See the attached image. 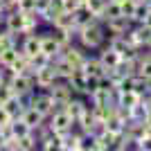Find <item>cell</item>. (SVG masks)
<instances>
[{
  "mask_svg": "<svg viewBox=\"0 0 151 151\" xmlns=\"http://www.w3.org/2000/svg\"><path fill=\"white\" fill-rule=\"evenodd\" d=\"M115 16H122V5L115 2V0H108L106 7H104V16H101V23L108 18H115Z\"/></svg>",
  "mask_w": 151,
  "mask_h": 151,
  "instance_id": "obj_28",
  "label": "cell"
},
{
  "mask_svg": "<svg viewBox=\"0 0 151 151\" xmlns=\"http://www.w3.org/2000/svg\"><path fill=\"white\" fill-rule=\"evenodd\" d=\"M50 25H52V27H57V29H70V32H77V25H75V12H68V9H59L57 16L52 18Z\"/></svg>",
  "mask_w": 151,
  "mask_h": 151,
  "instance_id": "obj_10",
  "label": "cell"
},
{
  "mask_svg": "<svg viewBox=\"0 0 151 151\" xmlns=\"http://www.w3.org/2000/svg\"><path fill=\"white\" fill-rule=\"evenodd\" d=\"M20 52L25 54V57H36L38 52H41V34H25L23 38V43H20Z\"/></svg>",
  "mask_w": 151,
  "mask_h": 151,
  "instance_id": "obj_12",
  "label": "cell"
},
{
  "mask_svg": "<svg viewBox=\"0 0 151 151\" xmlns=\"http://www.w3.org/2000/svg\"><path fill=\"white\" fill-rule=\"evenodd\" d=\"M115 142H117V135L111 133L106 129L104 133L97 135V151H108V149H115Z\"/></svg>",
  "mask_w": 151,
  "mask_h": 151,
  "instance_id": "obj_21",
  "label": "cell"
},
{
  "mask_svg": "<svg viewBox=\"0 0 151 151\" xmlns=\"http://www.w3.org/2000/svg\"><path fill=\"white\" fill-rule=\"evenodd\" d=\"M93 20H97V18L90 14V9L86 5H79L75 9V25L77 27H83V25H88V23H93Z\"/></svg>",
  "mask_w": 151,
  "mask_h": 151,
  "instance_id": "obj_22",
  "label": "cell"
},
{
  "mask_svg": "<svg viewBox=\"0 0 151 151\" xmlns=\"http://www.w3.org/2000/svg\"><path fill=\"white\" fill-rule=\"evenodd\" d=\"M41 52H43L45 57H50V59H54V57L61 54V45H59V41L52 36L50 32H47V34H41Z\"/></svg>",
  "mask_w": 151,
  "mask_h": 151,
  "instance_id": "obj_14",
  "label": "cell"
},
{
  "mask_svg": "<svg viewBox=\"0 0 151 151\" xmlns=\"http://www.w3.org/2000/svg\"><path fill=\"white\" fill-rule=\"evenodd\" d=\"M59 57H63L70 65H72V68H81L88 54H86V50H83L81 45L77 47V45L70 43V45H65V47H61V54H59Z\"/></svg>",
  "mask_w": 151,
  "mask_h": 151,
  "instance_id": "obj_8",
  "label": "cell"
},
{
  "mask_svg": "<svg viewBox=\"0 0 151 151\" xmlns=\"http://www.w3.org/2000/svg\"><path fill=\"white\" fill-rule=\"evenodd\" d=\"M43 20H41V16H38L36 12H29L25 14V23H23V34H34V32L38 29V25H41Z\"/></svg>",
  "mask_w": 151,
  "mask_h": 151,
  "instance_id": "obj_24",
  "label": "cell"
},
{
  "mask_svg": "<svg viewBox=\"0 0 151 151\" xmlns=\"http://www.w3.org/2000/svg\"><path fill=\"white\" fill-rule=\"evenodd\" d=\"M86 108H88V104H86L83 99H77V97H72V99H70L68 104L63 106V111H65V113L72 117V122H77L79 117H81V113L86 111Z\"/></svg>",
  "mask_w": 151,
  "mask_h": 151,
  "instance_id": "obj_17",
  "label": "cell"
},
{
  "mask_svg": "<svg viewBox=\"0 0 151 151\" xmlns=\"http://www.w3.org/2000/svg\"><path fill=\"white\" fill-rule=\"evenodd\" d=\"M47 93H50V97L54 99V106L57 108H63L72 97H75V90L70 88V83L65 81V79H57V81L47 88Z\"/></svg>",
  "mask_w": 151,
  "mask_h": 151,
  "instance_id": "obj_4",
  "label": "cell"
},
{
  "mask_svg": "<svg viewBox=\"0 0 151 151\" xmlns=\"http://www.w3.org/2000/svg\"><path fill=\"white\" fill-rule=\"evenodd\" d=\"M140 101H142V95H138L135 90H126V93H117V101H115V104L120 108H126V111H129L131 106H135Z\"/></svg>",
  "mask_w": 151,
  "mask_h": 151,
  "instance_id": "obj_18",
  "label": "cell"
},
{
  "mask_svg": "<svg viewBox=\"0 0 151 151\" xmlns=\"http://www.w3.org/2000/svg\"><path fill=\"white\" fill-rule=\"evenodd\" d=\"M32 75H34V81H36V88H41V90H47L52 83L59 79L57 72H54V65H52V61L47 63V65H43V68L34 70Z\"/></svg>",
  "mask_w": 151,
  "mask_h": 151,
  "instance_id": "obj_7",
  "label": "cell"
},
{
  "mask_svg": "<svg viewBox=\"0 0 151 151\" xmlns=\"http://www.w3.org/2000/svg\"><path fill=\"white\" fill-rule=\"evenodd\" d=\"M20 120H25L27 124H29V129L34 131V129H38L41 124H45V120H47V117H45V115H41V113L36 111V108H32L29 104H27V106H25V111L20 113Z\"/></svg>",
  "mask_w": 151,
  "mask_h": 151,
  "instance_id": "obj_15",
  "label": "cell"
},
{
  "mask_svg": "<svg viewBox=\"0 0 151 151\" xmlns=\"http://www.w3.org/2000/svg\"><path fill=\"white\" fill-rule=\"evenodd\" d=\"M27 104H29L32 108H36L41 115H45V117H50L52 113H54V99L50 97V93L47 90H43V93H32L29 99H27Z\"/></svg>",
  "mask_w": 151,
  "mask_h": 151,
  "instance_id": "obj_5",
  "label": "cell"
},
{
  "mask_svg": "<svg viewBox=\"0 0 151 151\" xmlns=\"http://www.w3.org/2000/svg\"><path fill=\"white\" fill-rule=\"evenodd\" d=\"M104 27H106L108 36H124L126 32L133 27V20L126 18V16H115V18L104 20Z\"/></svg>",
  "mask_w": 151,
  "mask_h": 151,
  "instance_id": "obj_6",
  "label": "cell"
},
{
  "mask_svg": "<svg viewBox=\"0 0 151 151\" xmlns=\"http://www.w3.org/2000/svg\"><path fill=\"white\" fill-rule=\"evenodd\" d=\"M115 2H120V5H122V2H124V0H115Z\"/></svg>",
  "mask_w": 151,
  "mask_h": 151,
  "instance_id": "obj_37",
  "label": "cell"
},
{
  "mask_svg": "<svg viewBox=\"0 0 151 151\" xmlns=\"http://www.w3.org/2000/svg\"><path fill=\"white\" fill-rule=\"evenodd\" d=\"M149 7H151V2H147V0H138L135 12H133V23H142L145 16L149 14Z\"/></svg>",
  "mask_w": 151,
  "mask_h": 151,
  "instance_id": "obj_30",
  "label": "cell"
},
{
  "mask_svg": "<svg viewBox=\"0 0 151 151\" xmlns=\"http://www.w3.org/2000/svg\"><path fill=\"white\" fill-rule=\"evenodd\" d=\"M79 151H97V135H93L90 131H81Z\"/></svg>",
  "mask_w": 151,
  "mask_h": 151,
  "instance_id": "obj_26",
  "label": "cell"
},
{
  "mask_svg": "<svg viewBox=\"0 0 151 151\" xmlns=\"http://www.w3.org/2000/svg\"><path fill=\"white\" fill-rule=\"evenodd\" d=\"M65 81L70 83V88L75 90V95H86V88H88V75H86L81 68L72 70V75H70Z\"/></svg>",
  "mask_w": 151,
  "mask_h": 151,
  "instance_id": "obj_11",
  "label": "cell"
},
{
  "mask_svg": "<svg viewBox=\"0 0 151 151\" xmlns=\"http://www.w3.org/2000/svg\"><path fill=\"white\" fill-rule=\"evenodd\" d=\"M14 95V90H12V86H9V81H0V104H5L9 97Z\"/></svg>",
  "mask_w": 151,
  "mask_h": 151,
  "instance_id": "obj_33",
  "label": "cell"
},
{
  "mask_svg": "<svg viewBox=\"0 0 151 151\" xmlns=\"http://www.w3.org/2000/svg\"><path fill=\"white\" fill-rule=\"evenodd\" d=\"M135 75L142 77V79H147V81L151 83V52L149 54H140L138 65H135Z\"/></svg>",
  "mask_w": 151,
  "mask_h": 151,
  "instance_id": "obj_19",
  "label": "cell"
},
{
  "mask_svg": "<svg viewBox=\"0 0 151 151\" xmlns=\"http://www.w3.org/2000/svg\"><path fill=\"white\" fill-rule=\"evenodd\" d=\"M50 61H52L50 57H45L43 52H38L36 57H32V59H29V70L34 72V70H38V68H43V65H47Z\"/></svg>",
  "mask_w": 151,
  "mask_h": 151,
  "instance_id": "obj_31",
  "label": "cell"
},
{
  "mask_svg": "<svg viewBox=\"0 0 151 151\" xmlns=\"http://www.w3.org/2000/svg\"><path fill=\"white\" fill-rule=\"evenodd\" d=\"M7 81L12 86L14 95L18 97H29L36 88V81H34V75L32 72H16V75H7Z\"/></svg>",
  "mask_w": 151,
  "mask_h": 151,
  "instance_id": "obj_2",
  "label": "cell"
},
{
  "mask_svg": "<svg viewBox=\"0 0 151 151\" xmlns=\"http://www.w3.org/2000/svg\"><path fill=\"white\" fill-rule=\"evenodd\" d=\"M45 124H47V129H50L52 133H59V135H68L72 129H75V122H72V117H70L63 108H54V113L45 120Z\"/></svg>",
  "mask_w": 151,
  "mask_h": 151,
  "instance_id": "obj_3",
  "label": "cell"
},
{
  "mask_svg": "<svg viewBox=\"0 0 151 151\" xmlns=\"http://www.w3.org/2000/svg\"><path fill=\"white\" fill-rule=\"evenodd\" d=\"M52 65H54V72H57L59 79H68V77L72 75V70H77V68H72L63 57H54L52 59Z\"/></svg>",
  "mask_w": 151,
  "mask_h": 151,
  "instance_id": "obj_20",
  "label": "cell"
},
{
  "mask_svg": "<svg viewBox=\"0 0 151 151\" xmlns=\"http://www.w3.org/2000/svg\"><path fill=\"white\" fill-rule=\"evenodd\" d=\"M142 23H145V25H149V27H151V7H149V14H147V16H145V20H142Z\"/></svg>",
  "mask_w": 151,
  "mask_h": 151,
  "instance_id": "obj_35",
  "label": "cell"
},
{
  "mask_svg": "<svg viewBox=\"0 0 151 151\" xmlns=\"http://www.w3.org/2000/svg\"><path fill=\"white\" fill-rule=\"evenodd\" d=\"M36 147H38V140L34 135V131L23 135V138H18V151H32V149H36Z\"/></svg>",
  "mask_w": 151,
  "mask_h": 151,
  "instance_id": "obj_29",
  "label": "cell"
},
{
  "mask_svg": "<svg viewBox=\"0 0 151 151\" xmlns=\"http://www.w3.org/2000/svg\"><path fill=\"white\" fill-rule=\"evenodd\" d=\"M75 38L79 41V45L83 50H99L101 45H106L108 34H106V27H104L101 20H93V23H88L83 27H77Z\"/></svg>",
  "mask_w": 151,
  "mask_h": 151,
  "instance_id": "obj_1",
  "label": "cell"
},
{
  "mask_svg": "<svg viewBox=\"0 0 151 151\" xmlns=\"http://www.w3.org/2000/svg\"><path fill=\"white\" fill-rule=\"evenodd\" d=\"M81 70H83L88 77H95V79H101V77L106 75V65L99 61V57H86Z\"/></svg>",
  "mask_w": 151,
  "mask_h": 151,
  "instance_id": "obj_13",
  "label": "cell"
},
{
  "mask_svg": "<svg viewBox=\"0 0 151 151\" xmlns=\"http://www.w3.org/2000/svg\"><path fill=\"white\" fill-rule=\"evenodd\" d=\"M18 52H20L18 45H14V47H5V50L0 52V68L9 70V65H12V63L18 59Z\"/></svg>",
  "mask_w": 151,
  "mask_h": 151,
  "instance_id": "obj_23",
  "label": "cell"
},
{
  "mask_svg": "<svg viewBox=\"0 0 151 151\" xmlns=\"http://www.w3.org/2000/svg\"><path fill=\"white\" fill-rule=\"evenodd\" d=\"M97 57H99V61L106 65V70H108V68H115V65L120 63V54H117V52H115L111 45H101Z\"/></svg>",
  "mask_w": 151,
  "mask_h": 151,
  "instance_id": "obj_16",
  "label": "cell"
},
{
  "mask_svg": "<svg viewBox=\"0 0 151 151\" xmlns=\"http://www.w3.org/2000/svg\"><path fill=\"white\" fill-rule=\"evenodd\" d=\"M12 120H14V115L7 111L5 104H0V126H2V124H9Z\"/></svg>",
  "mask_w": 151,
  "mask_h": 151,
  "instance_id": "obj_34",
  "label": "cell"
},
{
  "mask_svg": "<svg viewBox=\"0 0 151 151\" xmlns=\"http://www.w3.org/2000/svg\"><path fill=\"white\" fill-rule=\"evenodd\" d=\"M12 133H14V138H23V135H27V133H32V129H29V124H27L25 120L14 117L12 120Z\"/></svg>",
  "mask_w": 151,
  "mask_h": 151,
  "instance_id": "obj_27",
  "label": "cell"
},
{
  "mask_svg": "<svg viewBox=\"0 0 151 151\" xmlns=\"http://www.w3.org/2000/svg\"><path fill=\"white\" fill-rule=\"evenodd\" d=\"M135 5H138V0H124L122 2V16L133 20V12H135Z\"/></svg>",
  "mask_w": 151,
  "mask_h": 151,
  "instance_id": "obj_32",
  "label": "cell"
},
{
  "mask_svg": "<svg viewBox=\"0 0 151 151\" xmlns=\"http://www.w3.org/2000/svg\"><path fill=\"white\" fill-rule=\"evenodd\" d=\"M145 124L151 126V108H149V113H147V117H145Z\"/></svg>",
  "mask_w": 151,
  "mask_h": 151,
  "instance_id": "obj_36",
  "label": "cell"
},
{
  "mask_svg": "<svg viewBox=\"0 0 151 151\" xmlns=\"http://www.w3.org/2000/svg\"><path fill=\"white\" fill-rule=\"evenodd\" d=\"M23 23H25V14L18 9H9L5 14V29L12 34H23Z\"/></svg>",
  "mask_w": 151,
  "mask_h": 151,
  "instance_id": "obj_9",
  "label": "cell"
},
{
  "mask_svg": "<svg viewBox=\"0 0 151 151\" xmlns=\"http://www.w3.org/2000/svg\"><path fill=\"white\" fill-rule=\"evenodd\" d=\"M50 34L59 41V45H61V47H65V45H70L72 41H75V32H70V29H57V27H52Z\"/></svg>",
  "mask_w": 151,
  "mask_h": 151,
  "instance_id": "obj_25",
  "label": "cell"
}]
</instances>
